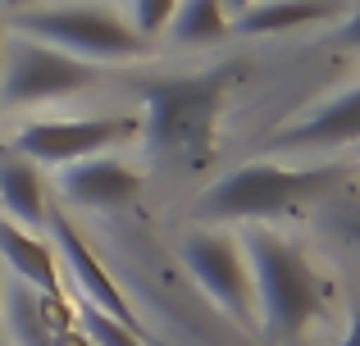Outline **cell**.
Segmentation results:
<instances>
[{"label": "cell", "instance_id": "22", "mask_svg": "<svg viewBox=\"0 0 360 346\" xmlns=\"http://www.w3.org/2000/svg\"><path fill=\"white\" fill-rule=\"evenodd\" d=\"M5 5H9V9H23V5H27V0H5Z\"/></svg>", "mask_w": 360, "mask_h": 346}, {"label": "cell", "instance_id": "3", "mask_svg": "<svg viewBox=\"0 0 360 346\" xmlns=\"http://www.w3.org/2000/svg\"><path fill=\"white\" fill-rule=\"evenodd\" d=\"M342 182L338 164H306V169H288L274 160H255L242 169L214 178L201 196H196V219L201 223H264L297 214L315 196L333 192Z\"/></svg>", "mask_w": 360, "mask_h": 346}, {"label": "cell", "instance_id": "11", "mask_svg": "<svg viewBox=\"0 0 360 346\" xmlns=\"http://www.w3.org/2000/svg\"><path fill=\"white\" fill-rule=\"evenodd\" d=\"M60 192L82 210H119V205L141 196V173L115 155H91V160L64 164L60 169Z\"/></svg>", "mask_w": 360, "mask_h": 346}, {"label": "cell", "instance_id": "20", "mask_svg": "<svg viewBox=\"0 0 360 346\" xmlns=\"http://www.w3.org/2000/svg\"><path fill=\"white\" fill-rule=\"evenodd\" d=\"M338 346H360V305L352 310V319H347V333H342V342Z\"/></svg>", "mask_w": 360, "mask_h": 346}, {"label": "cell", "instance_id": "4", "mask_svg": "<svg viewBox=\"0 0 360 346\" xmlns=\"http://www.w3.org/2000/svg\"><path fill=\"white\" fill-rule=\"evenodd\" d=\"M14 32L87 64L137 60L146 51V36H137L128 18L105 5H23L14 14Z\"/></svg>", "mask_w": 360, "mask_h": 346}, {"label": "cell", "instance_id": "6", "mask_svg": "<svg viewBox=\"0 0 360 346\" xmlns=\"http://www.w3.org/2000/svg\"><path fill=\"white\" fill-rule=\"evenodd\" d=\"M141 124L132 114H101V119H32L14 133L9 151L32 164H78L91 155H105L110 146L137 137Z\"/></svg>", "mask_w": 360, "mask_h": 346}, {"label": "cell", "instance_id": "12", "mask_svg": "<svg viewBox=\"0 0 360 346\" xmlns=\"http://www.w3.org/2000/svg\"><path fill=\"white\" fill-rule=\"evenodd\" d=\"M0 260L14 269V278L23 287L51 296V301H64L60 255H55V246L41 237V232H27V228H18V223L0 219Z\"/></svg>", "mask_w": 360, "mask_h": 346}, {"label": "cell", "instance_id": "16", "mask_svg": "<svg viewBox=\"0 0 360 346\" xmlns=\"http://www.w3.org/2000/svg\"><path fill=\"white\" fill-rule=\"evenodd\" d=\"M73 324H78V333H82L87 346H146L141 342V328H128V324L110 319L105 310H96V305H87V301H78Z\"/></svg>", "mask_w": 360, "mask_h": 346}, {"label": "cell", "instance_id": "2", "mask_svg": "<svg viewBox=\"0 0 360 346\" xmlns=\"http://www.w3.org/2000/svg\"><path fill=\"white\" fill-rule=\"evenodd\" d=\"M246 265H251V292H255V324H264L269 342L278 346H297L301 333L315 319H324L328 310V278L301 255L297 241H288L283 232L251 223L246 228Z\"/></svg>", "mask_w": 360, "mask_h": 346}, {"label": "cell", "instance_id": "15", "mask_svg": "<svg viewBox=\"0 0 360 346\" xmlns=\"http://www.w3.org/2000/svg\"><path fill=\"white\" fill-rule=\"evenodd\" d=\"M169 32L178 46H214L233 32V18L224 9V0H178Z\"/></svg>", "mask_w": 360, "mask_h": 346}, {"label": "cell", "instance_id": "19", "mask_svg": "<svg viewBox=\"0 0 360 346\" xmlns=\"http://www.w3.org/2000/svg\"><path fill=\"white\" fill-rule=\"evenodd\" d=\"M338 232H342L347 241H356V246H360V210H347L342 219H338Z\"/></svg>", "mask_w": 360, "mask_h": 346}, {"label": "cell", "instance_id": "7", "mask_svg": "<svg viewBox=\"0 0 360 346\" xmlns=\"http://www.w3.org/2000/svg\"><path fill=\"white\" fill-rule=\"evenodd\" d=\"M183 265L192 274V283L229 314L233 324H255V292H251V269L242 260V241H233L229 232L201 228L192 237H183Z\"/></svg>", "mask_w": 360, "mask_h": 346}, {"label": "cell", "instance_id": "17", "mask_svg": "<svg viewBox=\"0 0 360 346\" xmlns=\"http://www.w3.org/2000/svg\"><path fill=\"white\" fill-rule=\"evenodd\" d=\"M128 5H132V18H128L132 32H137V36H155V32L169 27L178 0H128Z\"/></svg>", "mask_w": 360, "mask_h": 346}, {"label": "cell", "instance_id": "1", "mask_svg": "<svg viewBox=\"0 0 360 346\" xmlns=\"http://www.w3.org/2000/svg\"><path fill=\"white\" fill-rule=\"evenodd\" d=\"M229 87H233L229 64L141 82V100H146L141 137H146V151L165 164H178V169H201L214 155Z\"/></svg>", "mask_w": 360, "mask_h": 346}, {"label": "cell", "instance_id": "9", "mask_svg": "<svg viewBox=\"0 0 360 346\" xmlns=\"http://www.w3.org/2000/svg\"><path fill=\"white\" fill-rule=\"evenodd\" d=\"M0 305H5L9 333L18 346H87L64 301H51L23 283H9L0 292Z\"/></svg>", "mask_w": 360, "mask_h": 346}, {"label": "cell", "instance_id": "24", "mask_svg": "<svg viewBox=\"0 0 360 346\" xmlns=\"http://www.w3.org/2000/svg\"><path fill=\"white\" fill-rule=\"evenodd\" d=\"M0 292H5V283H0Z\"/></svg>", "mask_w": 360, "mask_h": 346}, {"label": "cell", "instance_id": "14", "mask_svg": "<svg viewBox=\"0 0 360 346\" xmlns=\"http://www.w3.org/2000/svg\"><path fill=\"white\" fill-rule=\"evenodd\" d=\"M338 0H260L233 18V32L242 36H274V32H301L315 23H333Z\"/></svg>", "mask_w": 360, "mask_h": 346}, {"label": "cell", "instance_id": "23", "mask_svg": "<svg viewBox=\"0 0 360 346\" xmlns=\"http://www.w3.org/2000/svg\"><path fill=\"white\" fill-rule=\"evenodd\" d=\"M0 60H5V27H0Z\"/></svg>", "mask_w": 360, "mask_h": 346}, {"label": "cell", "instance_id": "5", "mask_svg": "<svg viewBox=\"0 0 360 346\" xmlns=\"http://www.w3.org/2000/svg\"><path fill=\"white\" fill-rule=\"evenodd\" d=\"M101 69L87 60L55 51L32 36L5 32V60H0V105L23 109V105H46V100H64L78 91L96 87Z\"/></svg>", "mask_w": 360, "mask_h": 346}, {"label": "cell", "instance_id": "10", "mask_svg": "<svg viewBox=\"0 0 360 346\" xmlns=\"http://www.w3.org/2000/svg\"><path fill=\"white\" fill-rule=\"evenodd\" d=\"M360 142V87L338 91L319 109L292 119L274 133V151H328V146Z\"/></svg>", "mask_w": 360, "mask_h": 346}, {"label": "cell", "instance_id": "21", "mask_svg": "<svg viewBox=\"0 0 360 346\" xmlns=\"http://www.w3.org/2000/svg\"><path fill=\"white\" fill-rule=\"evenodd\" d=\"M251 5H260V0H224V9H229V18H238L242 9H251Z\"/></svg>", "mask_w": 360, "mask_h": 346}, {"label": "cell", "instance_id": "8", "mask_svg": "<svg viewBox=\"0 0 360 346\" xmlns=\"http://www.w3.org/2000/svg\"><path fill=\"white\" fill-rule=\"evenodd\" d=\"M46 228H51V237H55V251H60L64 265H69V278H73V287H78V301L96 305V310H105L110 319H119V324H128V328H137V314H132V305H128V296H123V287L115 283V274H110V269L96 260V251H91L87 237L78 232V223L51 210Z\"/></svg>", "mask_w": 360, "mask_h": 346}, {"label": "cell", "instance_id": "18", "mask_svg": "<svg viewBox=\"0 0 360 346\" xmlns=\"http://www.w3.org/2000/svg\"><path fill=\"white\" fill-rule=\"evenodd\" d=\"M338 41H342L347 51H360V0L352 5V14L342 18V27H338Z\"/></svg>", "mask_w": 360, "mask_h": 346}, {"label": "cell", "instance_id": "13", "mask_svg": "<svg viewBox=\"0 0 360 346\" xmlns=\"http://www.w3.org/2000/svg\"><path fill=\"white\" fill-rule=\"evenodd\" d=\"M0 219L18 223L27 232H41L51 219V201H46V182L32 160L14 151H0Z\"/></svg>", "mask_w": 360, "mask_h": 346}]
</instances>
